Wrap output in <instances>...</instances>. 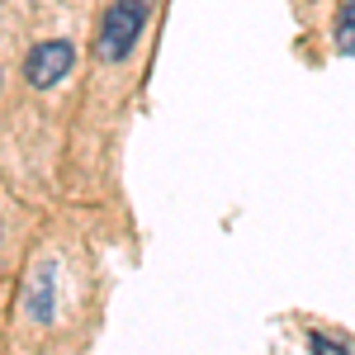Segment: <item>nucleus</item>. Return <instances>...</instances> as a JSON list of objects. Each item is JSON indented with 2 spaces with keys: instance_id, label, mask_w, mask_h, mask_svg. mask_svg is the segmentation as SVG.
<instances>
[{
  "instance_id": "f257e3e1",
  "label": "nucleus",
  "mask_w": 355,
  "mask_h": 355,
  "mask_svg": "<svg viewBox=\"0 0 355 355\" xmlns=\"http://www.w3.org/2000/svg\"><path fill=\"white\" fill-rule=\"evenodd\" d=\"M142 28H147V0H114L100 19V33H95V57L110 62V67L123 62L137 48Z\"/></svg>"
},
{
  "instance_id": "f03ea898",
  "label": "nucleus",
  "mask_w": 355,
  "mask_h": 355,
  "mask_svg": "<svg viewBox=\"0 0 355 355\" xmlns=\"http://www.w3.org/2000/svg\"><path fill=\"white\" fill-rule=\"evenodd\" d=\"M71 67H76V48L67 43V38H43V43H33L28 48V62H24V81L33 90H53L71 76Z\"/></svg>"
},
{
  "instance_id": "7ed1b4c3",
  "label": "nucleus",
  "mask_w": 355,
  "mask_h": 355,
  "mask_svg": "<svg viewBox=\"0 0 355 355\" xmlns=\"http://www.w3.org/2000/svg\"><path fill=\"white\" fill-rule=\"evenodd\" d=\"M24 313L33 318V322H53V313H57V270L53 266H38L33 270V279H28V289H24Z\"/></svg>"
},
{
  "instance_id": "20e7f679",
  "label": "nucleus",
  "mask_w": 355,
  "mask_h": 355,
  "mask_svg": "<svg viewBox=\"0 0 355 355\" xmlns=\"http://www.w3.org/2000/svg\"><path fill=\"white\" fill-rule=\"evenodd\" d=\"M336 48L341 53H355V0L341 10V19H336Z\"/></svg>"
},
{
  "instance_id": "39448f33",
  "label": "nucleus",
  "mask_w": 355,
  "mask_h": 355,
  "mask_svg": "<svg viewBox=\"0 0 355 355\" xmlns=\"http://www.w3.org/2000/svg\"><path fill=\"white\" fill-rule=\"evenodd\" d=\"M308 346H313V351H322V355H341V351H346L341 341H331V336H322V331H308Z\"/></svg>"
}]
</instances>
